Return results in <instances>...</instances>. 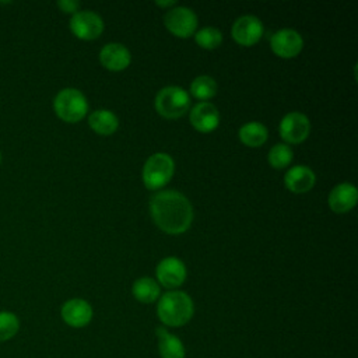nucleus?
<instances>
[{
  "instance_id": "f257e3e1",
  "label": "nucleus",
  "mask_w": 358,
  "mask_h": 358,
  "mask_svg": "<svg viewBox=\"0 0 358 358\" xmlns=\"http://www.w3.org/2000/svg\"><path fill=\"white\" fill-rule=\"evenodd\" d=\"M154 222L168 234L185 232L193 221V207L187 197L176 190H161L150 200Z\"/></svg>"
},
{
  "instance_id": "f03ea898",
  "label": "nucleus",
  "mask_w": 358,
  "mask_h": 358,
  "mask_svg": "<svg viewBox=\"0 0 358 358\" xmlns=\"http://www.w3.org/2000/svg\"><path fill=\"white\" fill-rule=\"evenodd\" d=\"M194 312L192 298L183 291L165 292L157 305V315L159 320L169 327H179L186 324Z\"/></svg>"
},
{
  "instance_id": "7ed1b4c3",
  "label": "nucleus",
  "mask_w": 358,
  "mask_h": 358,
  "mask_svg": "<svg viewBox=\"0 0 358 358\" xmlns=\"http://www.w3.org/2000/svg\"><path fill=\"white\" fill-rule=\"evenodd\" d=\"M53 109L62 120L76 123L87 115L88 102L80 90L63 88L53 98Z\"/></svg>"
},
{
  "instance_id": "20e7f679",
  "label": "nucleus",
  "mask_w": 358,
  "mask_h": 358,
  "mask_svg": "<svg viewBox=\"0 0 358 358\" xmlns=\"http://www.w3.org/2000/svg\"><path fill=\"white\" fill-rule=\"evenodd\" d=\"M173 159L169 154L155 152L145 161L143 166V182L151 189H159L169 182L173 175Z\"/></svg>"
},
{
  "instance_id": "39448f33",
  "label": "nucleus",
  "mask_w": 358,
  "mask_h": 358,
  "mask_svg": "<svg viewBox=\"0 0 358 358\" xmlns=\"http://www.w3.org/2000/svg\"><path fill=\"white\" fill-rule=\"evenodd\" d=\"M190 105L189 94L178 85H168L158 91L155 96V109L165 117L175 119L182 116Z\"/></svg>"
},
{
  "instance_id": "423d86ee",
  "label": "nucleus",
  "mask_w": 358,
  "mask_h": 358,
  "mask_svg": "<svg viewBox=\"0 0 358 358\" xmlns=\"http://www.w3.org/2000/svg\"><path fill=\"white\" fill-rule=\"evenodd\" d=\"M165 27L176 36L186 38L194 34L197 28V15L194 11L185 6H178L171 10L164 17Z\"/></svg>"
},
{
  "instance_id": "0eeeda50",
  "label": "nucleus",
  "mask_w": 358,
  "mask_h": 358,
  "mask_svg": "<svg viewBox=\"0 0 358 358\" xmlns=\"http://www.w3.org/2000/svg\"><path fill=\"white\" fill-rule=\"evenodd\" d=\"M70 29L80 39H95L103 31V21L95 11L83 10L70 18Z\"/></svg>"
},
{
  "instance_id": "6e6552de",
  "label": "nucleus",
  "mask_w": 358,
  "mask_h": 358,
  "mask_svg": "<svg viewBox=\"0 0 358 358\" xmlns=\"http://www.w3.org/2000/svg\"><path fill=\"white\" fill-rule=\"evenodd\" d=\"M278 130H280V136L285 141L298 144L308 137L310 131V123L303 113L289 112L281 119Z\"/></svg>"
},
{
  "instance_id": "1a4fd4ad",
  "label": "nucleus",
  "mask_w": 358,
  "mask_h": 358,
  "mask_svg": "<svg viewBox=\"0 0 358 358\" xmlns=\"http://www.w3.org/2000/svg\"><path fill=\"white\" fill-rule=\"evenodd\" d=\"M231 35L239 45L250 46L262 38L263 24L255 15H242L234 22Z\"/></svg>"
},
{
  "instance_id": "9d476101",
  "label": "nucleus",
  "mask_w": 358,
  "mask_h": 358,
  "mask_svg": "<svg viewBox=\"0 0 358 358\" xmlns=\"http://www.w3.org/2000/svg\"><path fill=\"white\" fill-rule=\"evenodd\" d=\"M270 45L275 55L288 59V57L296 56L301 52L303 46V41H302V36L295 29L282 28L273 34L270 39Z\"/></svg>"
},
{
  "instance_id": "9b49d317",
  "label": "nucleus",
  "mask_w": 358,
  "mask_h": 358,
  "mask_svg": "<svg viewBox=\"0 0 358 358\" xmlns=\"http://www.w3.org/2000/svg\"><path fill=\"white\" fill-rule=\"evenodd\" d=\"M60 315L66 324L78 329L87 326L91 322L92 308L85 299L71 298L62 305Z\"/></svg>"
},
{
  "instance_id": "f8f14e48",
  "label": "nucleus",
  "mask_w": 358,
  "mask_h": 358,
  "mask_svg": "<svg viewBox=\"0 0 358 358\" xmlns=\"http://www.w3.org/2000/svg\"><path fill=\"white\" fill-rule=\"evenodd\" d=\"M157 278L166 288L179 287L186 278V267L178 257H164L157 266Z\"/></svg>"
},
{
  "instance_id": "ddd939ff",
  "label": "nucleus",
  "mask_w": 358,
  "mask_h": 358,
  "mask_svg": "<svg viewBox=\"0 0 358 358\" xmlns=\"http://www.w3.org/2000/svg\"><path fill=\"white\" fill-rule=\"evenodd\" d=\"M190 123L200 131H211L220 123L218 109L211 102L201 101L192 108Z\"/></svg>"
},
{
  "instance_id": "4468645a",
  "label": "nucleus",
  "mask_w": 358,
  "mask_h": 358,
  "mask_svg": "<svg viewBox=\"0 0 358 358\" xmlns=\"http://www.w3.org/2000/svg\"><path fill=\"white\" fill-rule=\"evenodd\" d=\"M99 60L108 70L119 71L126 69L130 64L131 56L129 49L124 45L117 42H110L101 49Z\"/></svg>"
},
{
  "instance_id": "2eb2a0df",
  "label": "nucleus",
  "mask_w": 358,
  "mask_h": 358,
  "mask_svg": "<svg viewBox=\"0 0 358 358\" xmlns=\"http://www.w3.org/2000/svg\"><path fill=\"white\" fill-rule=\"evenodd\" d=\"M316 182L315 172L306 165H295L285 172L284 183L294 193H305L313 187Z\"/></svg>"
},
{
  "instance_id": "dca6fc26",
  "label": "nucleus",
  "mask_w": 358,
  "mask_h": 358,
  "mask_svg": "<svg viewBox=\"0 0 358 358\" xmlns=\"http://www.w3.org/2000/svg\"><path fill=\"white\" fill-rule=\"evenodd\" d=\"M357 187L351 183L334 186L329 194V206L336 213H347L357 203Z\"/></svg>"
},
{
  "instance_id": "f3484780",
  "label": "nucleus",
  "mask_w": 358,
  "mask_h": 358,
  "mask_svg": "<svg viewBox=\"0 0 358 358\" xmlns=\"http://www.w3.org/2000/svg\"><path fill=\"white\" fill-rule=\"evenodd\" d=\"M155 334L158 337V351L161 358H185L186 350L179 337L164 327L155 329Z\"/></svg>"
},
{
  "instance_id": "a211bd4d",
  "label": "nucleus",
  "mask_w": 358,
  "mask_h": 358,
  "mask_svg": "<svg viewBox=\"0 0 358 358\" xmlns=\"http://www.w3.org/2000/svg\"><path fill=\"white\" fill-rule=\"evenodd\" d=\"M88 123L96 133L103 136L112 134L119 126L117 116L108 109H98L91 112L88 117Z\"/></svg>"
},
{
  "instance_id": "6ab92c4d",
  "label": "nucleus",
  "mask_w": 358,
  "mask_h": 358,
  "mask_svg": "<svg viewBox=\"0 0 358 358\" xmlns=\"http://www.w3.org/2000/svg\"><path fill=\"white\" fill-rule=\"evenodd\" d=\"M134 298L143 303H151L159 296V285L151 277H140L131 287Z\"/></svg>"
},
{
  "instance_id": "aec40b11",
  "label": "nucleus",
  "mask_w": 358,
  "mask_h": 358,
  "mask_svg": "<svg viewBox=\"0 0 358 358\" xmlns=\"http://www.w3.org/2000/svg\"><path fill=\"white\" fill-rule=\"evenodd\" d=\"M239 138L249 147H259L267 140V129L260 122H248L239 129Z\"/></svg>"
},
{
  "instance_id": "412c9836",
  "label": "nucleus",
  "mask_w": 358,
  "mask_h": 358,
  "mask_svg": "<svg viewBox=\"0 0 358 358\" xmlns=\"http://www.w3.org/2000/svg\"><path fill=\"white\" fill-rule=\"evenodd\" d=\"M190 92L197 99H208L217 92V83L210 76H199L190 84Z\"/></svg>"
},
{
  "instance_id": "4be33fe9",
  "label": "nucleus",
  "mask_w": 358,
  "mask_h": 358,
  "mask_svg": "<svg viewBox=\"0 0 358 358\" xmlns=\"http://www.w3.org/2000/svg\"><path fill=\"white\" fill-rule=\"evenodd\" d=\"M20 319L11 310H0V343H6L17 336Z\"/></svg>"
},
{
  "instance_id": "5701e85b",
  "label": "nucleus",
  "mask_w": 358,
  "mask_h": 358,
  "mask_svg": "<svg viewBox=\"0 0 358 358\" xmlns=\"http://www.w3.org/2000/svg\"><path fill=\"white\" fill-rule=\"evenodd\" d=\"M292 150L289 145L284 144V143H278L274 144L267 155L268 162L271 164L273 168L275 169H281L284 166H287L291 161H292Z\"/></svg>"
},
{
  "instance_id": "b1692460",
  "label": "nucleus",
  "mask_w": 358,
  "mask_h": 358,
  "mask_svg": "<svg viewBox=\"0 0 358 358\" xmlns=\"http://www.w3.org/2000/svg\"><path fill=\"white\" fill-rule=\"evenodd\" d=\"M196 42L206 49H214L217 48L221 41H222V34L220 29L214 28V27H204L201 29H199L194 35Z\"/></svg>"
},
{
  "instance_id": "393cba45",
  "label": "nucleus",
  "mask_w": 358,
  "mask_h": 358,
  "mask_svg": "<svg viewBox=\"0 0 358 358\" xmlns=\"http://www.w3.org/2000/svg\"><path fill=\"white\" fill-rule=\"evenodd\" d=\"M57 7L63 11V13H77V10L80 8V3L76 0H59L57 1Z\"/></svg>"
},
{
  "instance_id": "a878e982",
  "label": "nucleus",
  "mask_w": 358,
  "mask_h": 358,
  "mask_svg": "<svg viewBox=\"0 0 358 358\" xmlns=\"http://www.w3.org/2000/svg\"><path fill=\"white\" fill-rule=\"evenodd\" d=\"M155 4H158V6H172V4H175V1L173 0H169V1H155Z\"/></svg>"
},
{
  "instance_id": "bb28decb",
  "label": "nucleus",
  "mask_w": 358,
  "mask_h": 358,
  "mask_svg": "<svg viewBox=\"0 0 358 358\" xmlns=\"http://www.w3.org/2000/svg\"><path fill=\"white\" fill-rule=\"evenodd\" d=\"M1 159H3V157H1V151H0V165H1Z\"/></svg>"
}]
</instances>
